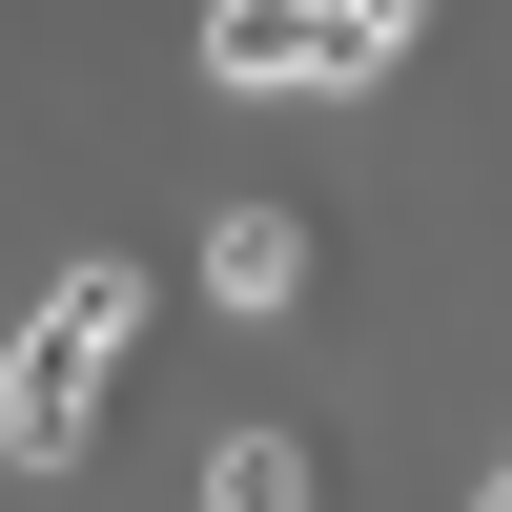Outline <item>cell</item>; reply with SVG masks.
<instances>
[{
  "instance_id": "277c9868",
  "label": "cell",
  "mask_w": 512,
  "mask_h": 512,
  "mask_svg": "<svg viewBox=\"0 0 512 512\" xmlns=\"http://www.w3.org/2000/svg\"><path fill=\"white\" fill-rule=\"evenodd\" d=\"M410 21H431V0H308V41H328V82H390V62H410Z\"/></svg>"
},
{
  "instance_id": "7a4b0ae2",
  "label": "cell",
  "mask_w": 512,
  "mask_h": 512,
  "mask_svg": "<svg viewBox=\"0 0 512 512\" xmlns=\"http://www.w3.org/2000/svg\"><path fill=\"white\" fill-rule=\"evenodd\" d=\"M205 308H308V226H287V205H226V226H205Z\"/></svg>"
},
{
  "instance_id": "5b68a950",
  "label": "cell",
  "mask_w": 512,
  "mask_h": 512,
  "mask_svg": "<svg viewBox=\"0 0 512 512\" xmlns=\"http://www.w3.org/2000/svg\"><path fill=\"white\" fill-rule=\"evenodd\" d=\"M205 512H308V451H287V431H226V451H205Z\"/></svg>"
},
{
  "instance_id": "6da1fadb",
  "label": "cell",
  "mask_w": 512,
  "mask_h": 512,
  "mask_svg": "<svg viewBox=\"0 0 512 512\" xmlns=\"http://www.w3.org/2000/svg\"><path fill=\"white\" fill-rule=\"evenodd\" d=\"M123 328H144V287H123V267H62V287H41V328L0 349V451H21V472H82Z\"/></svg>"
},
{
  "instance_id": "8992f818",
  "label": "cell",
  "mask_w": 512,
  "mask_h": 512,
  "mask_svg": "<svg viewBox=\"0 0 512 512\" xmlns=\"http://www.w3.org/2000/svg\"><path fill=\"white\" fill-rule=\"evenodd\" d=\"M492 512H512V492H492Z\"/></svg>"
},
{
  "instance_id": "3957f363",
  "label": "cell",
  "mask_w": 512,
  "mask_h": 512,
  "mask_svg": "<svg viewBox=\"0 0 512 512\" xmlns=\"http://www.w3.org/2000/svg\"><path fill=\"white\" fill-rule=\"evenodd\" d=\"M205 82H246V103H287V82H328L308 0H205Z\"/></svg>"
}]
</instances>
